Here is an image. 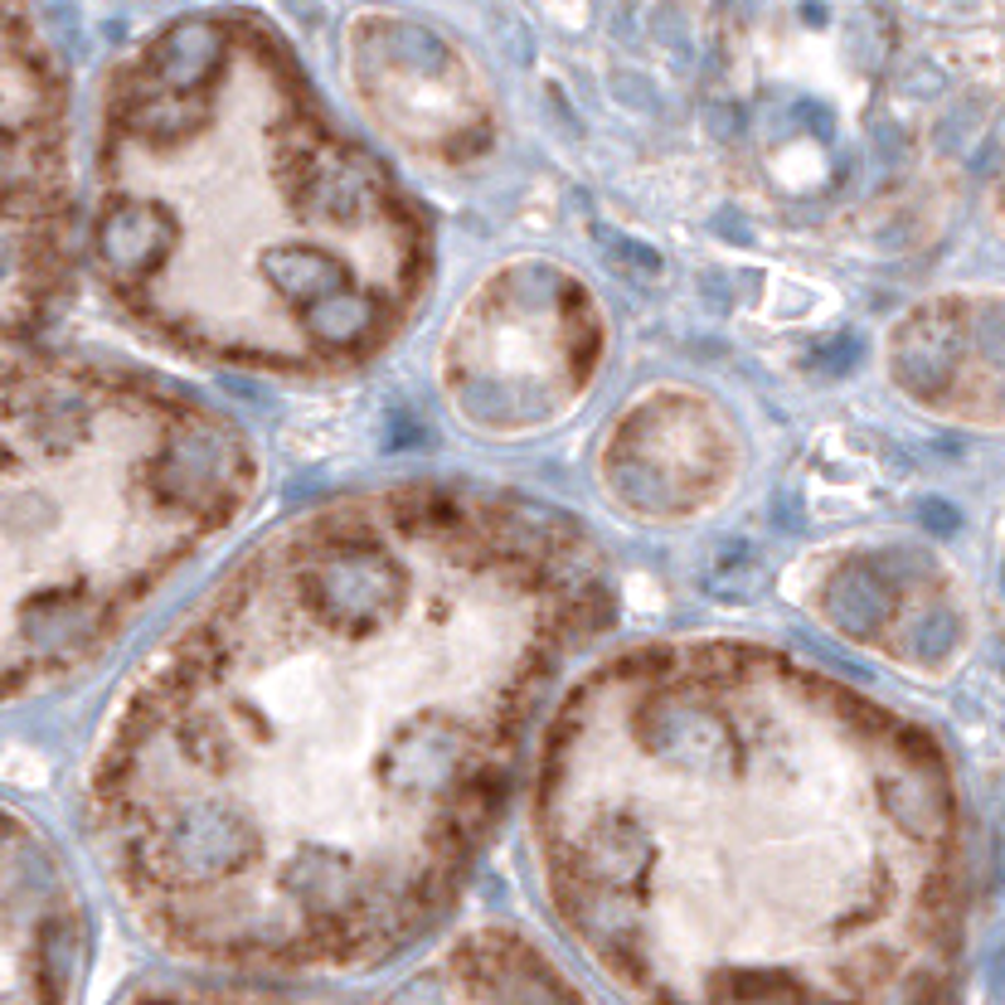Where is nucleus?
<instances>
[{"mask_svg": "<svg viewBox=\"0 0 1005 1005\" xmlns=\"http://www.w3.org/2000/svg\"><path fill=\"white\" fill-rule=\"evenodd\" d=\"M132 1005H597L545 947L511 928H477L437 947L399 981L369 991H277V986H185Z\"/></svg>", "mask_w": 1005, "mask_h": 1005, "instance_id": "obj_5", "label": "nucleus"}, {"mask_svg": "<svg viewBox=\"0 0 1005 1005\" xmlns=\"http://www.w3.org/2000/svg\"><path fill=\"white\" fill-rule=\"evenodd\" d=\"M93 258L185 355L335 375L413 316L427 224L263 30L180 20L117 78Z\"/></svg>", "mask_w": 1005, "mask_h": 1005, "instance_id": "obj_3", "label": "nucleus"}, {"mask_svg": "<svg viewBox=\"0 0 1005 1005\" xmlns=\"http://www.w3.org/2000/svg\"><path fill=\"white\" fill-rule=\"evenodd\" d=\"M603 321L573 273L515 263L495 273L443 345V389L491 433L555 423L593 384Z\"/></svg>", "mask_w": 1005, "mask_h": 1005, "instance_id": "obj_4", "label": "nucleus"}, {"mask_svg": "<svg viewBox=\"0 0 1005 1005\" xmlns=\"http://www.w3.org/2000/svg\"><path fill=\"white\" fill-rule=\"evenodd\" d=\"M535 845L573 947L631 1005H943V758L783 651L603 661L549 724Z\"/></svg>", "mask_w": 1005, "mask_h": 1005, "instance_id": "obj_2", "label": "nucleus"}, {"mask_svg": "<svg viewBox=\"0 0 1005 1005\" xmlns=\"http://www.w3.org/2000/svg\"><path fill=\"white\" fill-rule=\"evenodd\" d=\"M603 471L627 511L681 521L729 486L733 443L699 393H651L617 423Z\"/></svg>", "mask_w": 1005, "mask_h": 1005, "instance_id": "obj_6", "label": "nucleus"}, {"mask_svg": "<svg viewBox=\"0 0 1005 1005\" xmlns=\"http://www.w3.org/2000/svg\"><path fill=\"white\" fill-rule=\"evenodd\" d=\"M613 613L563 511L471 486L316 505L151 656L98 835L156 943L321 977L427 933L511 797L529 715Z\"/></svg>", "mask_w": 1005, "mask_h": 1005, "instance_id": "obj_1", "label": "nucleus"}]
</instances>
